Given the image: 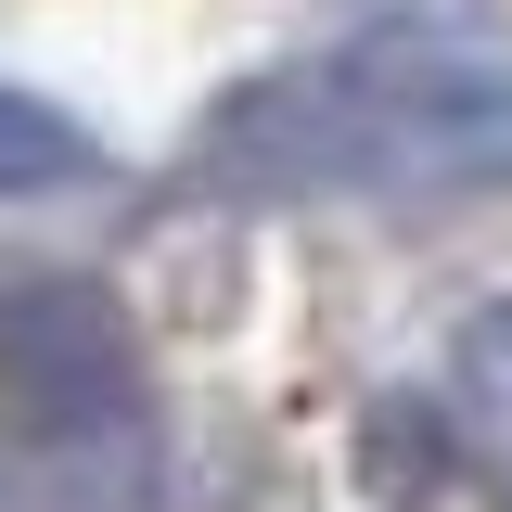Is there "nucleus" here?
<instances>
[{
	"label": "nucleus",
	"mask_w": 512,
	"mask_h": 512,
	"mask_svg": "<svg viewBox=\"0 0 512 512\" xmlns=\"http://www.w3.org/2000/svg\"><path fill=\"white\" fill-rule=\"evenodd\" d=\"M436 397H448V423L512 436V295H487V308L448 320V346H436Z\"/></svg>",
	"instance_id": "423d86ee"
},
{
	"label": "nucleus",
	"mask_w": 512,
	"mask_h": 512,
	"mask_svg": "<svg viewBox=\"0 0 512 512\" xmlns=\"http://www.w3.org/2000/svg\"><path fill=\"white\" fill-rule=\"evenodd\" d=\"M154 436L141 423H64L0 448V512H154Z\"/></svg>",
	"instance_id": "7ed1b4c3"
},
{
	"label": "nucleus",
	"mask_w": 512,
	"mask_h": 512,
	"mask_svg": "<svg viewBox=\"0 0 512 512\" xmlns=\"http://www.w3.org/2000/svg\"><path fill=\"white\" fill-rule=\"evenodd\" d=\"M448 461H461V423H448V397H372L359 410V474H372L384 500H436L448 487Z\"/></svg>",
	"instance_id": "39448f33"
},
{
	"label": "nucleus",
	"mask_w": 512,
	"mask_h": 512,
	"mask_svg": "<svg viewBox=\"0 0 512 512\" xmlns=\"http://www.w3.org/2000/svg\"><path fill=\"white\" fill-rule=\"evenodd\" d=\"M205 192L244 205H320V192H384V205H448V192H512V52L474 39H359V52L269 64L192 116L180 154Z\"/></svg>",
	"instance_id": "f257e3e1"
},
{
	"label": "nucleus",
	"mask_w": 512,
	"mask_h": 512,
	"mask_svg": "<svg viewBox=\"0 0 512 512\" xmlns=\"http://www.w3.org/2000/svg\"><path fill=\"white\" fill-rule=\"evenodd\" d=\"M90 180H103V141L64 116V103H39V90H13V77H0V205L90 192Z\"/></svg>",
	"instance_id": "20e7f679"
},
{
	"label": "nucleus",
	"mask_w": 512,
	"mask_h": 512,
	"mask_svg": "<svg viewBox=\"0 0 512 512\" xmlns=\"http://www.w3.org/2000/svg\"><path fill=\"white\" fill-rule=\"evenodd\" d=\"M141 410V333L103 282L13 269L0 282V423L64 436V423H128Z\"/></svg>",
	"instance_id": "f03ea898"
}]
</instances>
